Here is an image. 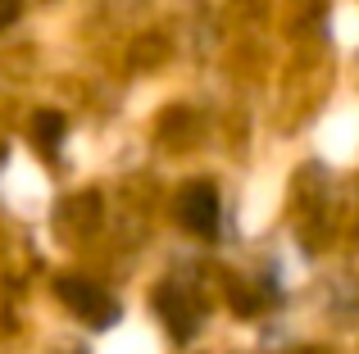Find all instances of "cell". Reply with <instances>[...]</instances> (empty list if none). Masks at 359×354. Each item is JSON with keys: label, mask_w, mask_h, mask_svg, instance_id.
Instances as JSON below:
<instances>
[{"label": "cell", "mask_w": 359, "mask_h": 354, "mask_svg": "<svg viewBox=\"0 0 359 354\" xmlns=\"http://www.w3.org/2000/svg\"><path fill=\"white\" fill-rule=\"evenodd\" d=\"M55 295H60L82 323H91V327H114L118 323V300L105 295L96 282H87V277H60V282H55Z\"/></svg>", "instance_id": "1"}, {"label": "cell", "mask_w": 359, "mask_h": 354, "mask_svg": "<svg viewBox=\"0 0 359 354\" xmlns=\"http://www.w3.org/2000/svg\"><path fill=\"white\" fill-rule=\"evenodd\" d=\"M32 141L41 155H55L64 141V114H55V109H41V114L32 118Z\"/></svg>", "instance_id": "4"}, {"label": "cell", "mask_w": 359, "mask_h": 354, "mask_svg": "<svg viewBox=\"0 0 359 354\" xmlns=\"http://www.w3.org/2000/svg\"><path fill=\"white\" fill-rule=\"evenodd\" d=\"M173 213H177V222H182L191 236H214V232H219V191H214L210 182L182 186Z\"/></svg>", "instance_id": "2"}, {"label": "cell", "mask_w": 359, "mask_h": 354, "mask_svg": "<svg viewBox=\"0 0 359 354\" xmlns=\"http://www.w3.org/2000/svg\"><path fill=\"white\" fill-rule=\"evenodd\" d=\"M273 300H278V295L269 291V282H259V286H232V309H237L241 318H250V313H264Z\"/></svg>", "instance_id": "5"}, {"label": "cell", "mask_w": 359, "mask_h": 354, "mask_svg": "<svg viewBox=\"0 0 359 354\" xmlns=\"http://www.w3.org/2000/svg\"><path fill=\"white\" fill-rule=\"evenodd\" d=\"M155 313L164 318V327H168L173 341H191L196 327H201V309H196L191 295H187L182 286H173V282H164L155 291Z\"/></svg>", "instance_id": "3"}, {"label": "cell", "mask_w": 359, "mask_h": 354, "mask_svg": "<svg viewBox=\"0 0 359 354\" xmlns=\"http://www.w3.org/2000/svg\"><path fill=\"white\" fill-rule=\"evenodd\" d=\"M18 14H23V0H0V27H9Z\"/></svg>", "instance_id": "6"}]
</instances>
